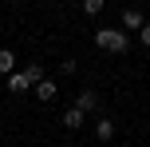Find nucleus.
Masks as SVG:
<instances>
[{
	"mask_svg": "<svg viewBox=\"0 0 150 147\" xmlns=\"http://www.w3.org/2000/svg\"><path fill=\"white\" fill-rule=\"evenodd\" d=\"M146 24V16L138 12V8H127V12H122V32H138Z\"/></svg>",
	"mask_w": 150,
	"mask_h": 147,
	"instance_id": "obj_3",
	"label": "nucleus"
},
{
	"mask_svg": "<svg viewBox=\"0 0 150 147\" xmlns=\"http://www.w3.org/2000/svg\"><path fill=\"white\" fill-rule=\"evenodd\" d=\"M79 4H83V12H87V16H99L107 0H79Z\"/></svg>",
	"mask_w": 150,
	"mask_h": 147,
	"instance_id": "obj_10",
	"label": "nucleus"
},
{
	"mask_svg": "<svg viewBox=\"0 0 150 147\" xmlns=\"http://www.w3.org/2000/svg\"><path fill=\"white\" fill-rule=\"evenodd\" d=\"M8 92H16V95H28L32 92V84H28V76H24V72H12V76H8Z\"/></svg>",
	"mask_w": 150,
	"mask_h": 147,
	"instance_id": "obj_6",
	"label": "nucleus"
},
{
	"mask_svg": "<svg viewBox=\"0 0 150 147\" xmlns=\"http://www.w3.org/2000/svg\"><path fill=\"white\" fill-rule=\"evenodd\" d=\"M75 108H79V111H87V115H91V111L99 108V95H95V92L87 87V92H79V95H75Z\"/></svg>",
	"mask_w": 150,
	"mask_h": 147,
	"instance_id": "obj_5",
	"label": "nucleus"
},
{
	"mask_svg": "<svg viewBox=\"0 0 150 147\" xmlns=\"http://www.w3.org/2000/svg\"><path fill=\"white\" fill-rule=\"evenodd\" d=\"M138 44H142V48H150V20L138 28Z\"/></svg>",
	"mask_w": 150,
	"mask_h": 147,
	"instance_id": "obj_11",
	"label": "nucleus"
},
{
	"mask_svg": "<svg viewBox=\"0 0 150 147\" xmlns=\"http://www.w3.org/2000/svg\"><path fill=\"white\" fill-rule=\"evenodd\" d=\"M24 76H28V84H32V87H36V84H40V80H44V76H47V72H44V64H28V68H24Z\"/></svg>",
	"mask_w": 150,
	"mask_h": 147,
	"instance_id": "obj_9",
	"label": "nucleus"
},
{
	"mask_svg": "<svg viewBox=\"0 0 150 147\" xmlns=\"http://www.w3.org/2000/svg\"><path fill=\"white\" fill-rule=\"evenodd\" d=\"M95 135H99V139H103V143H111L115 139V119H95Z\"/></svg>",
	"mask_w": 150,
	"mask_h": 147,
	"instance_id": "obj_7",
	"label": "nucleus"
},
{
	"mask_svg": "<svg viewBox=\"0 0 150 147\" xmlns=\"http://www.w3.org/2000/svg\"><path fill=\"white\" fill-rule=\"evenodd\" d=\"M83 123H87V111H79V108H67V111H63V127H71V131H79Z\"/></svg>",
	"mask_w": 150,
	"mask_h": 147,
	"instance_id": "obj_4",
	"label": "nucleus"
},
{
	"mask_svg": "<svg viewBox=\"0 0 150 147\" xmlns=\"http://www.w3.org/2000/svg\"><path fill=\"white\" fill-rule=\"evenodd\" d=\"M12 72H16V56L8 48H0V76H12Z\"/></svg>",
	"mask_w": 150,
	"mask_h": 147,
	"instance_id": "obj_8",
	"label": "nucleus"
},
{
	"mask_svg": "<svg viewBox=\"0 0 150 147\" xmlns=\"http://www.w3.org/2000/svg\"><path fill=\"white\" fill-rule=\"evenodd\" d=\"M32 92H36V100H40V103H52L55 95H59V92H55V80H47V76L40 80V84L32 87Z\"/></svg>",
	"mask_w": 150,
	"mask_h": 147,
	"instance_id": "obj_2",
	"label": "nucleus"
},
{
	"mask_svg": "<svg viewBox=\"0 0 150 147\" xmlns=\"http://www.w3.org/2000/svg\"><path fill=\"white\" fill-rule=\"evenodd\" d=\"M95 44L103 48V52H115V56L130 52V36L122 28H95Z\"/></svg>",
	"mask_w": 150,
	"mask_h": 147,
	"instance_id": "obj_1",
	"label": "nucleus"
}]
</instances>
